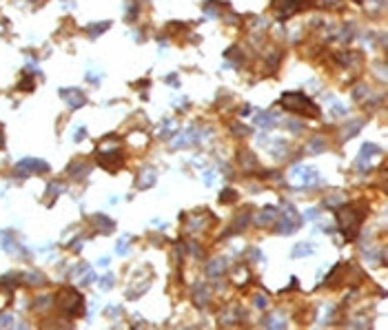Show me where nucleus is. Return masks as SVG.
<instances>
[{
  "mask_svg": "<svg viewBox=\"0 0 388 330\" xmlns=\"http://www.w3.org/2000/svg\"><path fill=\"white\" fill-rule=\"evenodd\" d=\"M54 301H56V306L63 310L65 317L75 319V317H82L84 315V297L75 288H71V286L60 288L58 293H56Z\"/></svg>",
  "mask_w": 388,
  "mask_h": 330,
  "instance_id": "obj_1",
  "label": "nucleus"
},
{
  "mask_svg": "<svg viewBox=\"0 0 388 330\" xmlns=\"http://www.w3.org/2000/svg\"><path fill=\"white\" fill-rule=\"evenodd\" d=\"M280 104L286 111H293L297 116H306V118H318L320 116V107H315V102L304 95L302 91H288L280 98Z\"/></svg>",
  "mask_w": 388,
  "mask_h": 330,
  "instance_id": "obj_2",
  "label": "nucleus"
},
{
  "mask_svg": "<svg viewBox=\"0 0 388 330\" xmlns=\"http://www.w3.org/2000/svg\"><path fill=\"white\" fill-rule=\"evenodd\" d=\"M364 215H366V213H357L355 204H348V206H342V208L337 210L339 231L344 233V237H346V240H353V237L357 235V228H359V224H362Z\"/></svg>",
  "mask_w": 388,
  "mask_h": 330,
  "instance_id": "obj_3",
  "label": "nucleus"
},
{
  "mask_svg": "<svg viewBox=\"0 0 388 330\" xmlns=\"http://www.w3.org/2000/svg\"><path fill=\"white\" fill-rule=\"evenodd\" d=\"M96 157H98V164H100L102 169H107L109 173H116L118 169L125 166V151L118 149V146L100 144V146H98Z\"/></svg>",
  "mask_w": 388,
  "mask_h": 330,
  "instance_id": "obj_4",
  "label": "nucleus"
},
{
  "mask_svg": "<svg viewBox=\"0 0 388 330\" xmlns=\"http://www.w3.org/2000/svg\"><path fill=\"white\" fill-rule=\"evenodd\" d=\"M300 224H302V215L295 210V206L293 204H284V219L280 226H277V233L291 235V233H295L300 228Z\"/></svg>",
  "mask_w": 388,
  "mask_h": 330,
  "instance_id": "obj_5",
  "label": "nucleus"
},
{
  "mask_svg": "<svg viewBox=\"0 0 388 330\" xmlns=\"http://www.w3.org/2000/svg\"><path fill=\"white\" fill-rule=\"evenodd\" d=\"M291 178L297 186H318V184H322L320 173L315 169H311V166H295L293 173H291Z\"/></svg>",
  "mask_w": 388,
  "mask_h": 330,
  "instance_id": "obj_6",
  "label": "nucleus"
},
{
  "mask_svg": "<svg viewBox=\"0 0 388 330\" xmlns=\"http://www.w3.org/2000/svg\"><path fill=\"white\" fill-rule=\"evenodd\" d=\"M16 173L20 175H34V173H49V164L45 160H36V157H25L18 162Z\"/></svg>",
  "mask_w": 388,
  "mask_h": 330,
  "instance_id": "obj_7",
  "label": "nucleus"
},
{
  "mask_svg": "<svg viewBox=\"0 0 388 330\" xmlns=\"http://www.w3.org/2000/svg\"><path fill=\"white\" fill-rule=\"evenodd\" d=\"M273 7L277 9V20H288L293 13H297L304 7V0H275Z\"/></svg>",
  "mask_w": 388,
  "mask_h": 330,
  "instance_id": "obj_8",
  "label": "nucleus"
},
{
  "mask_svg": "<svg viewBox=\"0 0 388 330\" xmlns=\"http://www.w3.org/2000/svg\"><path fill=\"white\" fill-rule=\"evenodd\" d=\"M60 98H63L65 102H67V107L73 109V111H75V109H82L84 104H87V95H84L80 89H75V87L73 89H67V87L60 89Z\"/></svg>",
  "mask_w": 388,
  "mask_h": 330,
  "instance_id": "obj_9",
  "label": "nucleus"
},
{
  "mask_svg": "<svg viewBox=\"0 0 388 330\" xmlns=\"http://www.w3.org/2000/svg\"><path fill=\"white\" fill-rule=\"evenodd\" d=\"M67 173L71 175L73 180H82L91 173V162H87L84 157H75L71 160V164L67 166Z\"/></svg>",
  "mask_w": 388,
  "mask_h": 330,
  "instance_id": "obj_10",
  "label": "nucleus"
},
{
  "mask_svg": "<svg viewBox=\"0 0 388 330\" xmlns=\"http://www.w3.org/2000/svg\"><path fill=\"white\" fill-rule=\"evenodd\" d=\"M89 222L96 226V231L98 233H113V228H116V224H113V219H109L107 215H102V213H93L91 217H89Z\"/></svg>",
  "mask_w": 388,
  "mask_h": 330,
  "instance_id": "obj_11",
  "label": "nucleus"
},
{
  "mask_svg": "<svg viewBox=\"0 0 388 330\" xmlns=\"http://www.w3.org/2000/svg\"><path fill=\"white\" fill-rule=\"evenodd\" d=\"M368 155H380V146H375V144H364L362 146V151H359V155H357V166L362 171H366L368 166Z\"/></svg>",
  "mask_w": 388,
  "mask_h": 330,
  "instance_id": "obj_12",
  "label": "nucleus"
},
{
  "mask_svg": "<svg viewBox=\"0 0 388 330\" xmlns=\"http://www.w3.org/2000/svg\"><path fill=\"white\" fill-rule=\"evenodd\" d=\"M193 142H197V131H195V127L187 129V131H184L182 135H180V137H176V142H173V146H176V149H184V146L193 144Z\"/></svg>",
  "mask_w": 388,
  "mask_h": 330,
  "instance_id": "obj_13",
  "label": "nucleus"
},
{
  "mask_svg": "<svg viewBox=\"0 0 388 330\" xmlns=\"http://www.w3.org/2000/svg\"><path fill=\"white\" fill-rule=\"evenodd\" d=\"M238 157H240V164H242L247 171H255V169L259 166V164H258V160H255V155H253L251 151H247V149L240 151V153H238Z\"/></svg>",
  "mask_w": 388,
  "mask_h": 330,
  "instance_id": "obj_14",
  "label": "nucleus"
},
{
  "mask_svg": "<svg viewBox=\"0 0 388 330\" xmlns=\"http://www.w3.org/2000/svg\"><path fill=\"white\" fill-rule=\"evenodd\" d=\"M206 272H209V277H222L226 272V260H224V257L213 260L209 264V268H206Z\"/></svg>",
  "mask_w": 388,
  "mask_h": 330,
  "instance_id": "obj_15",
  "label": "nucleus"
},
{
  "mask_svg": "<svg viewBox=\"0 0 388 330\" xmlns=\"http://www.w3.org/2000/svg\"><path fill=\"white\" fill-rule=\"evenodd\" d=\"M22 281H25L27 286H45L47 277L38 270H31V272H27V275H22Z\"/></svg>",
  "mask_w": 388,
  "mask_h": 330,
  "instance_id": "obj_16",
  "label": "nucleus"
},
{
  "mask_svg": "<svg viewBox=\"0 0 388 330\" xmlns=\"http://www.w3.org/2000/svg\"><path fill=\"white\" fill-rule=\"evenodd\" d=\"M231 279L235 281L238 286H244V284H249V279H251V275H249V268L247 266H238L233 272H231Z\"/></svg>",
  "mask_w": 388,
  "mask_h": 330,
  "instance_id": "obj_17",
  "label": "nucleus"
},
{
  "mask_svg": "<svg viewBox=\"0 0 388 330\" xmlns=\"http://www.w3.org/2000/svg\"><path fill=\"white\" fill-rule=\"evenodd\" d=\"M209 297H211L209 288H206L204 284H197V286H195V293H193V299H195V304L202 308V306H206V301H209Z\"/></svg>",
  "mask_w": 388,
  "mask_h": 330,
  "instance_id": "obj_18",
  "label": "nucleus"
},
{
  "mask_svg": "<svg viewBox=\"0 0 388 330\" xmlns=\"http://www.w3.org/2000/svg\"><path fill=\"white\" fill-rule=\"evenodd\" d=\"M16 89H20V91H25V93H29V91H34L36 89V80L31 78V73L25 69V73H22V78L18 80V87Z\"/></svg>",
  "mask_w": 388,
  "mask_h": 330,
  "instance_id": "obj_19",
  "label": "nucleus"
},
{
  "mask_svg": "<svg viewBox=\"0 0 388 330\" xmlns=\"http://www.w3.org/2000/svg\"><path fill=\"white\" fill-rule=\"evenodd\" d=\"M109 27H111V22L105 20V22H91V25H87V33L91 38H98V36H102Z\"/></svg>",
  "mask_w": 388,
  "mask_h": 330,
  "instance_id": "obj_20",
  "label": "nucleus"
},
{
  "mask_svg": "<svg viewBox=\"0 0 388 330\" xmlns=\"http://www.w3.org/2000/svg\"><path fill=\"white\" fill-rule=\"evenodd\" d=\"M275 217H277V210L273 206H268V208H264L262 213L258 215V224H259V226H264V224H273V222H275Z\"/></svg>",
  "mask_w": 388,
  "mask_h": 330,
  "instance_id": "obj_21",
  "label": "nucleus"
},
{
  "mask_svg": "<svg viewBox=\"0 0 388 330\" xmlns=\"http://www.w3.org/2000/svg\"><path fill=\"white\" fill-rule=\"evenodd\" d=\"M153 184H155V171H153V169H146L144 173L140 175L138 186H140V189H151Z\"/></svg>",
  "mask_w": 388,
  "mask_h": 330,
  "instance_id": "obj_22",
  "label": "nucleus"
},
{
  "mask_svg": "<svg viewBox=\"0 0 388 330\" xmlns=\"http://www.w3.org/2000/svg\"><path fill=\"white\" fill-rule=\"evenodd\" d=\"M65 191V186H63V182H49V186H47V204H51V199H56L60 193Z\"/></svg>",
  "mask_w": 388,
  "mask_h": 330,
  "instance_id": "obj_23",
  "label": "nucleus"
},
{
  "mask_svg": "<svg viewBox=\"0 0 388 330\" xmlns=\"http://www.w3.org/2000/svg\"><path fill=\"white\" fill-rule=\"evenodd\" d=\"M255 124L262 129H273L275 127V116H273V113H259V116L255 118Z\"/></svg>",
  "mask_w": 388,
  "mask_h": 330,
  "instance_id": "obj_24",
  "label": "nucleus"
},
{
  "mask_svg": "<svg viewBox=\"0 0 388 330\" xmlns=\"http://www.w3.org/2000/svg\"><path fill=\"white\" fill-rule=\"evenodd\" d=\"M322 151H326V140L324 137H313L311 140V144H309V153H322Z\"/></svg>",
  "mask_w": 388,
  "mask_h": 330,
  "instance_id": "obj_25",
  "label": "nucleus"
},
{
  "mask_svg": "<svg viewBox=\"0 0 388 330\" xmlns=\"http://www.w3.org/2000/svg\"><path fill=\"white\" fill-rule=\"evenodd\" d=\"M9 301H11V288H9V286H2V284H0V310L7 308Z\"/></svg>",
  "mask_w": 388,
  "mask_h": 330,
  "instance_id": "obj_26",
  "label": "nucleus"
},
{
  "mask_svg": "<svg viewBox=\"0 0 388 330\" xmlns=\"http://www.w3.org/2000/svg\"><path fill=\"white\" fill-rule=\"evenodd\" d=\"M311 253H313V248H311L309 244H297L295 251H293V257H306V255H311Z\"/></svg>",
  "mask_w": 388,
  "mask_h": 330,
  "instance_id": "obj_27",
  "label": "nucleus"
},
{
  "mask_svg": "<svg viewBox=\"0 0 388 330\" xmlns=\"http://www.w3.org/2000/svg\"><path fill=\"white\" fill-rule=\"evenodd\" d=\"M235 199H238V193H235L233 189H224V191H222V198H220V202H222V204L235 202Z\"/></svg>",
  "mask_w": 388,
  "mask_h": 330,
  "instance_id": "obj_28",
  "label": "nucleus"
},
{
  "mask_svg": "<svg viewBox=\"0 0 388 330\" xmlns=\"http://www.w3.org/2000/svg\"><path fill=\"white\" fill-rule=\"evenodd\" d=\"M231 133H235V135L244 137V135H251V129H249V127H242L240 122H235V124H231Z\"/></svg>",
  "mask_w": 388,
  "mask_h": 330,
  "instance_id": "obj_29",
  "label": "nucleus"
},
{
  "mask_svg": "<svg viewBox=\"0 0 388 330\" xmlns=\"http://www.w3.org/2000/svg\"><path fill=\"white\" fill-rule=\"evenodd\" d=\"M51 304H54V297H40V299H36L34 310H45V308H49Z\"/></svg>",
  "mask_w": 388,
  "mask_h": 330,
  "instance_id": "obj_30",
  "label": "nucleus"
},
{
  "mask_svg": "<svg viewBox=\"0 0 388 330\" xmlns=\"http://www.w3.org/2000/svg\"><path fill=\"white\" fill-rule=\"evenodd\" d=\"M226 58H233L235 62H240V60H242V54H240V49H238V47H231V49H226Z\"/></svg>",
  "mask_w": 388,
  "mask_h": 330,
  "instance_id": "obj_31",
  "label": "nucleus"
},
{
  "mask_svg": "<svg viewBox=\"0 0 388 330\" xmlns=\"http://www.w3.org/2000/svg\"><path fill=\"white\" fill-rule=\"evenodd\" d=\"M100 286H102V290H109V288H113V275H111V272L102 277V279H100Z\"/></svg>",
  "mask_w": 388,
  "mask_h": 330,
  "instance_id": "obj_32",
  "label": "nucleus"
},
{
  "mask_svg": "<svg viewBox=\"0 0 388 330\" xmlns=\"http://www.w3.org/2000/svg\"><path fill=\"white\" fill-rule=\"evenodd\" d=\"M173 129H176V127H173V122H171V120H167V122H164V127H162V133H160V137H164V140H167V137L171 135Z\"/></svg>",
  "mask_w": 388,
  "mask_h": 330,
  "instance_id": "obj_33",
  "label": "nucleus"
},
{
  "mask_svg": "<svg viewBox=\"0 0 388 330\" xmlns=\"http://www.w3.org/2000/svg\"><path fill=\"white\" fill-rule=\"evenodd\" d=\"M96 281V272L93 270H84V277H82V286H89Z\"/></svg>",
  "mask_w": 388,
  "mask_h": 330,
  "instance_id": "obj_34",
  "label": "nucleus"
},
{
  "mask_svg": "<svg viewBox=\"0 0 388 330\" xmlns=\"http://www.w3.org/2000/svg\"><path fill=\"white\" fill-rule=\"evenodd\" d=\"M359 129H362V124H359V122H353V124H351V127H348V131H346V133H344V137H346V140H348V137H353V135H355V133H357V131H359Z\"/></svg>",
  "mask_w": 388,
  "mask_h": 330,
  "instance_id": "obj_35",
  "label": "nucleus"
},
{
  "mask_svg": "<svg viewBox=\"0 0 388 330\" xmlns=\"http://www.w3.org/2000/svg\"><path fill=\"white\" fill-rule=\"evenodd\" d=\"M324 204H328V206H339V204H342V193H337L335 198H326Z\"/></svg>",
  "mask_w": 388,
  "mask_h": 330,
  "instance_id": "obj_36",
  "label": "nucleus"
},
{
  "mask_svg": "<svg viewBox=\"0 0 388 330\" xmlns=\"http://www.w3.org/2000/svg\"><path fill=\"white\" fill-rule=\"evenodd\" d=\"M13 326V317L11 315H2L0 317V328H11Z\"/></svg>",
  "mask_w": 388,
  "mask_h": 330,
  "instance_id": "obj_37",
  "label": "nucleus"
},
{
  "mask_svg": "<svg viewBox=\"0 0 388 330\" xmlns=\"http://www.w3.org/2000/svg\"><path fill=\"white\" fill-rule=\"evenodd\" d=\"M69 248H71L73 253H80V251H82V240H73V242L69 244Z\"/></svg>",
  "mask_w": 388,
  "mask_h": 330,
  "instance_id": "obj_38",
  "label": "nucleus"
},
{
  "mask_svg": "<svg viewBox=\"0 0 388 330\" xmlns=\"http://www.w3.org/2000/svg\"><path fill=\"white\" fill-rule=\"evenodd\" d=\"M127 253H129V248H127L125 240H122L120 244H118V255H127Z\"/></svg>",
  "mask_w": 388,
  "mask_h": 330,
  "instance_id": "obj_39",
  "label": "nucleus"
},
{
  "mask_svg": "<svg viewBox=\"0 0 388 330\" xmlns=\"http://www.w3.org/2000/svg\"><path fill=\"white\" fill-rule=\"evenodd\" d=\"M84 135H87V131H84L82 127L78 129V131H75V142H80V140H84Z\"/></svg>",
  "mask_w": 388,
  "mask_h": 330,
  "instance_id": "obj_40",
  "label": "nucleus"
},
{
  "mask_svg": "<svg viewBox=\"0 0 388 330\" xmlns=\"http://www.w3.org/2000/svg\"><path fill=\"white\" fill-rule=\"evenodd\" d=\"M306 217H309V219H318V208H309V210H306Z\"/></svg>",
  "mask_w": 388,
  "mask_h": 330,
  "instance_id": "obj_41",
  "label": "nucleus"
},
{
  "mask_svg": "<svg viewBox=\"0 0 388 330\" xmlns=\"http://www.w3.org/2000/svg\"><path fill=\"white\" fill-rule=\"evenodd\" d=\"M255 306H258V308H264V306H266V299H264V297H255Z\"/></svg>",
  "mask_w": 388,
  "mask_h": 330,
  "instance_id": "obj_42",
  "label": "nucleus"
},
{
  "mask_svg": "<svg viewBox=\"0 0 388 330\" xmlns=\"http://www.w3.org/2000/svg\"><path fill=\"white\" fill-rule=\"evenodd\" d=\"M167 82H171V84H176V82H178V78H176V75H167Z\"/></svg>",
  "mask_w": 388,
  "mask_h": 330,
  "instance_id": "obj_43",
  "label": "nucleus"
},
{
  "mask_svg": "<svg viewBox=\"0 0 388 330\" xmlns=\"http://www.w3.org/2000/svg\"><path fill=\"white\" fill-rule=\"evenodd\" d=\"M29 2H31V4H34V7H40V4H42V2H45V0H29Z\"/></svg>",
  "mask_w": 388,
  "mask_h": 330,
  "instance_id": "obj_44",
  "label": "nucleus"
},
{
  "mask_svg": "<svg viewBox=\"0 0 388 330\" xmlns=\"http://www.w3.org/2000/svg\"><path fill=\"white\" fill-rule=\"evenodd\" d=\"M100 266H109V257H102V260H100Z\"/></svg>",
  "mask_w": 388,
  "mask_h": 330,
  "instance_id": "obj_45",
  "label": "nucleus"
},
{
  "mask_svg": "<svg viewBox=\"0 0 388 330\" xmlns=\"http://www.w3.org/2000/svg\"><path fill=\"white\" fill-rule=\"evenodd\" d=\"M357 2H362V0H357Z\"/></svg>",
  "mask_w": 388,
  "mask_h": 330,
  "instance_id": "obj_46",
  "label": "nucleus"
}]
</instances>
